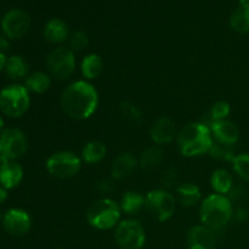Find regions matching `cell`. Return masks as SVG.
Returning a JSON list of instances; mask_svg holds the SVG:
<instances>
[{"mask_svg":"<svg viewBox=\"0 0 249 249\" xmlns=\"http://www.w3.org/2000/svg\"><path fill=\"white\" fill-rule=\"evenodd\" d=\"M61 108L70 118L84 121L96 112L99 106V92L88 80L71 83L61 94Z\"/></svg>","mask_w":249,"mask_h":249,"instance_id":"6da1fadb","label":"cell"},{"mask_svg":"<svg viewBox=\"0 0 249 249\" xmlns=\"http://www.w3.org/2000/svg\"><path fill=\"white\" fill-rule=\"evenodd\" d=\"M213 142L211 129L202 122L186 124L177 135L178 148L184 157H198L208 153Z\"/></svg>","mask_w":249,"mask_h":249,"instance_id":"7a4b0ae2","label":"cell"},{"mask_svg":"<svg viewBox=\"0 0 249 249\" xmlns=\"http://www.w3.org/2000/svg\"><path fill=\"white\" fill-rule=\"evenodd\" d=\"M233 215L232 202L225 195L212 194L201 202L199 219L202 225L214 232L225 228Z\"/></svg>","mask_w":249,"mask_h":249,"instance_id":"3957f363","label":"cell"},{"mask_svg":"<svg viewBox=\"0 0 249 249\" xmlns=\"http://www.w3.org/2000/svg\"><path fill=\"white\" fill-rule=\"evenodd\" d=\"M122 209L111 198H100L90 204L87 211V220L97 230H111L121 221Z\"/></svg>","mask_w":249,"mask_h":249,"instance_id":"277c9868","label":"cell"},{"mask_svg":"<svg viewBox=\"0 0 249 249\" xmlns=\"http://www.w3.org/2000/svg\"><path fill=\"white\" fill-rule=\"evenodd\" d=\"M31 99L26 87L15 84L0 91V111L7 117L18 118L29 108Z\"/></svg>","mask_w":249,"mask_h":249,"instance_id":"5b68a950","label":"cell"},{"mask_svg":"<svg viewBox=\"0 0 249 249\" xmlns=\"http://www.w3.org/2000/svg\"><path fill=\"white\" fill-rule=\"evenodd\" d=\"M45 168L53 178L70 179L79 173L82 168V158L71 151H58L46 160Z\"/></svg>","mask_w":249,"mask_h":249,"instance_id":"8992f818","label":"cell"},{"mask_svg":"<svg viewBox=\"0 0 249 249\" xmlns=\"http://www.w3.org/2000/svg\"><path fill=\"white\" fill-rule=\"evenodd\" d=\"M49 74L57 80H67L75 71L74 51L67 46H58L46 58Z\"/></svg>","mask_w":249,"mask_h":249,"instance_id":"52a82bcc","label":"cell"},{"mask_svg":"<svg viewBox=\"0 0 249 249\" xmlns=\"http://www.w3.org/2000/svg\"><path fill=\"white\" fill-rule=\"evenodd\" d=\"M114 238L123 249H141L146 242L145 229L135 219H124L114 228Z\"/></svg>","mask_w":249,"mask_h":249,"instance_id":"ba28073f","label":"cell"},{"mask_svg":"<svg viewBox=\"0 0 249 249\" xmlns=\"http://www.w3.org/2000/svg\"><path fill=\"white\" fill-rule=\"evenodd\" d=\"M145 208L158 221H167L174 215L177 199L167 190L156 189L146 195Z\"/></svg>","mask_w":249,"mask_h":249,"instance_id":"9c48e42d","label":"cell"},{"mask_svg":"<svg viewBox=\"0 0 249 249\" xmlns=\"http://www.w3.org/2000/svg\"><path fill=\"white\" fill-rule=\"evenodd\" d=\"M28 150L26 134L17 128L5 129L0 134V152L6 160H16Z\"/></svg>","mask_w":249,"mask_h":249,"instance_id":"30bf717a","label":"cell"},{"mask_svg":"<svg viewBox=\"0 0 249 249\" xmlns=\"http://www.w3.org/2000/svg\"><path fill=\"white\" fill-rule=\"evenodd\" d=\"M31 18L28 12L21 9L7 11L1 19V29L9 39H18L28 32Z\"/></svg>","mask_w":249,"mask_h":249,"instance_id":"8fae6325","label":"cell"},{"mask_svg":"<svg viewBox=\"0 0 249 249\" xmlns=\"http://www.w3.org/2000/svg\"><path fill=\"white\" fill-rule=\"evenodd\" d=\"M4 229L12 236H23L32 226V219L26 211L19 208H12L4 215Z\"/></svg>","mask_w":249,"mask_h":249,"instance_id":"7c38bea8","label":"cell"},{"mask_svg":"<svg viewBox=\"0 0 249 249\" xmlns=\"http://www.w3.org/2000/svg\"><path fill=\"white\" fill-rule=\"evenodd\" d=\"M189 249H215V232L204 225L192 226L187 233Z\"/></svg>","mask_w":249,"mask_h":249,"instance_id":"4fadbf2b","label":"cell"},{"mask_svg":"<svg viewBox=\"0 0 249 249\" xmlns=\"http://www.w3.org/2000/svg\"><path fill=\"white\" fill-rule=\"evenodd\" d=\"M177 135L175 122L169 117H160L151 126L150 138L156 145H168Z\"/></svg>","mask_w":249,"mask_h":249,"instance_id":"5bb4252c","label":"cell"},{"mask_svg":"<svg viewBox=\"0 0 249 249\" xmlns=\"http://www.w3.org/2000/svg\"><path fill=\"white\" fill-rule=\"evenodd\" d=\"M209 129L212 131L214 141L224 143L226 146L236 145L240 139V130L232 122L228 121H216L209 124Z\"/></svg>","mask_w":249,"mask_h":249,"instance_id":"9a60e30c","label":"cell"},{"mask_svg":"<svg viewBox=\"0 0 249 249\" xmlns=\"http://www.w3.org/2000/svg\"><path fill=\"white\" fill-rule=\"evenodd\" d=\"M139 160L130 152H123L114 158L111 165V177L114 180H122L129 177L138 168Z\"/></svg>","mask_w":249,"mask_h":249,"instance_id":"2e32d148","label":"cell"},{"mask_svg":"<svg viewBox=\"0 0 249 249\" xmlns=\"http://www.w3.org/2000/svg\"><path fill=\"white\" fill-rule=\"evenodd\" d=\"M22 179L23 169L15 160H7L0 167V184L4 189H15L21 184Z\"/></svg>","mask_w":249,"mask_h":249,"instance_id":"e0dca14e","label":"cell"},{"mask_svg":"<svg viewBox=\"0 0 249 249\" xmlns=\"http://www.w3.org/2000/svg\"><path fill=\"white\" fill-rule=\"evenodd\" d=\"M44 38L51 44H62L70 38L67 23L61 18H51L44 27Z\"/></svg>","mask_w":249,"mask_h":249,"instance_id":"ac0fdd59","label":"cell"},{"mask_svg":"<svg viewBox=\"0 0 249 249\" xmlns=\"http://www.w3.org/2000/svg\"><path fill=\"white\" fill-rule=\"evenodd\" d=\"M121 209L128 215H136L146 206V196L136 191H128L123 195L121 201Z\"/></svg>","mask_w":249,"mask_h":249,"instance_id":"d6986e66","label":"cell"},{"mask_svg":"<svg viewBox=\"0 0 249 249\" xmlns=\"http://www.w3.org/2000/svg\"><path fill=\"white\" fill-rule=\"evenodd\" d=\"M177 196L180 203L184 207H194L202 199L201 190L197 185L191 182H185L177 187Z\"/></svg>","mask_w":249,"mask_h":249,"instance_id":"ffe728a7","label":"cell"},{"mask_svg":"<svg viewBox=\"0 0 249 249\" xmlns=\"http://www.w3.org/2000/svg\"><path fill=\"white\" fill-rule=\"evenodd\" d=\"M107 155V147L101 141H89L82 150V160L88 164L100 163Z\"/></svg>","mask_w":249,"mask_h":249,"instance_id":"44dd1931","label":"cell"},{"mask_svg":"<svg viewBox=\"0 0 249 249\" xmlns=\"http://www.w3.org/2000/svg\"><path fill=\"white\" fill-rule=\"evenodd\" d=\"M102 68H104V62L97 53H88L87 56H84L82 63H80L82 74L88 82L96 79L101 74Z\"/></svg>","mask_w":249,"mask_h":249,"instance_id":"7402d4cb","label":"cell"},{"mask_svg":"<svg viewBox=\"0 0 249 249\" xmlns=\"http://www.w3.org/2000/svg\"><path fill=\"white\" fill-rule=\"evenodd\" d=\"M211 185L214 191H215V194L225 195L226 196L233 189L232 175L225 169H216L212 174Z\"/></svg>","mask_w":249,"mask_h":249,"instance_id":"603a6c76","label":"cell"},{"mask_svg":"<svg viewBox=\"0 0 249 249\" xmlns=\"http://www.w3.org/2000/svg\"><path fill=\"white\" fill-rule=\"evenodd\" d=\"M163 151L158 146H151L142 151L139 158V165L145 170H153L160 167L163 162Z\"/></svg>","mask_w":249,"mask_h":249,"instance_id":"cb8c5ba5","label":"cell"},{"mask_svg":"<svg viewBox=\"0 0 249 249\" xmlns=\"http://www.w3.org/2000/svg\"><path fill=\"white\" fill-rule=\"evenodd\" d=\"M51 85L50 74L45 72H34L26 79V88L34 94H43L48 91Z\"/></svg>","mask_w":249,"mask_h":249,"instance_id":"d4e9b609","label":"cell"},{"mask_svg":"<svg viewBox=\"0 0 249 249\" xmlns=\"http://www.w3.org/2000/svg\"><path fill=\"white\" fill-rule=\"evenodd\" d=\"M6 74L14 80H19L28 74V63L22 56L14 55L6 62Z\"/></svg>","mask_w":249,"mask_h":249,"instance_id":"484cf974","label":"cell"},{"mask_svg":"<svg viewBox=\"0 0 249 249\" xmlns=\"http://www.w3.org/2000/svg\"><path fill=\"white\" fill-rule=\"evenodd\" d=\"M230 26L238 33L249 32V5H240L230 17Z\"/></svg>","mask_w":249,"mask_h":249,"instance_id":"4316f807","label":"cell"},{"mask_svg":"<svg viewBox=\"0 0 249 249\" xmlns=\"http://www.w3.org/2000/svg\"><path fill=\"white\" fill-rule=\"evenodd\" d=\"M230 112H231V107L229 102L218 101L212 106L211 111L206 114L204 119H202V123L209 125L212 122L225 121V119H228Z\"/></svg>","mask_w":249,"mask_h":249,"instance_id":"83f0119b","label":"cell"},{"mask_svg":"<svg viewBox=\"0 0 249 249\" xmlns=\"http://www.w3.org/2000/svg\"><path fill=\"white\" fill-rule=\"evenodd\" d=\"M119 113H121L122 118L128 123L138 125L142 121V113H141L140 108L133 102H122L121 107H119Z\"/></svg>","mask_w":249,"mask_h":249,"instance_id":"f1b7e54d","label":"cell"},{"mask_svg":"<svg viewBox=\"0 0 249 249\" xmlns=\"http://www.w3.org/2000/svg\"><path fill=\"white\" fill-rule=\"evenodd\" d=\"M208 153L211 155V157L218 160H225V162H232L236 156L231 146H226L224 143L218 142V141H214Z\"/></svg>","mask_w":249,"mask_h":249,"instance_id":"f546056e","label":"cell"},{"mask_svg":"<svg viewBox=\"0 0 249 249\" xmlns=\"http://www.w3.org/2000/svg\"><path fill=\"white\" fill-rule=\"evenodd\" d=\"M233 172L245 181H249V153L236 155L232 160Z\"/></svg>","mask_w":249,"mask_h":249,"instance_id":"4dcf8cb0","label":"cell"},{"mask_svg":"<svg viewBox=\"0 0 249 249\" xmlns=\"http://www.w3.org/2000/svg\"><path fill=\"white\" fill-rule=\"evenodd\" d=\"M89 45V36L83 31H77L70 36V48L73 51H82Z\"/></svg>","mask_w":249,"mask_h":249,"instance_id":"1f68e13d","label":"cell"},{"mask_svg":"<svg viewBox=\"0 0 249 249\" xmlns=\"http://www.w3.org/2000/svg\"><path fill=\"white\" fill-rule=\"evenodd\" d=\"M162 184L164 190L177 189L179 186V174L175 169H168L162 178Z\"/></svg>","mask_w":249,"mask_h":249,"instance_id":"d6a6232c","label":"cell"},{"mask_svg":"<svg viewBox=\"0 0 249 249\" xmlns=\"http://www.w3.org/2000/svg\"><path fill=\"white\" fill-rule=\"evenodd\" d=\"M96 189L99 190L100 192H106V194H108V192L113 191L114 190L113 181L109 179H101L100 181L96 182Z\"/></svg>","mask_w":249,"mask_h":249,"instance_id":"836d02e7","label":"cell"},{"mask_svg":"<svg viewBox=\"0 0 249 249\" xmlns=\"http://www.w3.org/2000/svg\"><path fill=\"white\" fill-rule=\"evenodd\" d=\"M233 216H235L236 220L238 223H245L249 219V211L246 208H238L236 213H233Z\"/></svg>","mask_w":249,"mask_h":249,"instance_id":"e575fe53","label":"cell"},{"mask_svg":"<svg viewBox=\"0 0 249 249\" xmlns=\"http://www.w3.org/2000/svg\"><path fill=\"white\" fill-rule=\"evenodd\" d=\"M10 48V43L6 36H0V53L7 50Z\"/></svg>","mask_w":249,"mask_h":249,"instance_id":"d590c367","label":"cell"},{"mask_svg":"<svg viewBox=\"0 0 249 249\" xmlns=\"http://www.w3.org/2000/svg\"><path fill=\"white\" fill-rule=\"evenodd\" d=\"M6 62H7L6 56H5L2 53H0V72L6 67Z\"/></svg>","mask_w":249,"mask_h":249,"instance_id":"8d00e7d4","label":"cell"},{"mask_svg":"<svg viewBox=\"0 0 249 249\" xmlns=\"http://www.w3.org/2000/svg\"><path fill=\"white\" fill-rule=\"evenodd\" d=\"M7 198V192H6V189H4V187H0V204L2 203V202L6 201Z\"/></svg>","mask_w":249,"mask_h":249,"instance_id":"74e56055","label":"cell"},{"mask_svg":"<svg viewBox=\"0 0 249 249\" xmlns=\"http://www.w3.org/2000/svg\"><path fill=\"white\" fill-rule=\"evenodd\" d=\"M5 162H7L6 158H5V157H4V155H2V153L0 152V167H1V165L4 164Z\"/></svg>","mask_w":249,"mask_h":249,"instance_id":"f35d334b","label":"cell"},{"mask_svg":"<svg viewBox=\"0 0 249 249\" xmlns=\"http://www.w3.org/2000/svg\"><path fill=\"white\" fill-rule=\"evenodd\" d=\"M2 129H4V122H2V119L0 118V134H1L2 131H4V130H2Z\"/></svg>","mask_w":249,"mask_h":249,"instance_id":"ab89813d","label":"cell"}]
</instances>
